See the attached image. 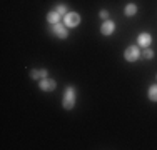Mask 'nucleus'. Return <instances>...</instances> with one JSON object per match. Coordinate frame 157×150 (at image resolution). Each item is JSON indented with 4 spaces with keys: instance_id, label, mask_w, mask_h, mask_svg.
Here are the masks:
<instances>
[{
    "instance_id": "14",
    "label": "nucleus",
    "mask_w": 157,
    "mask_h": 150,
    "mask_svg": "<svg viewBox=\"0 0 157 150\" xmlns=\"http://www.w3.org/2000/svg\"><path fill=\"white\" fill-rule=\"evenodd\" d=\"M99 17L102 18V20H109V10H105V9H102L99 12Z\"/></svg>"
},
{
    "instance_id": "2",
    "label": "nucleus",
    "mask_w": 157,
    "mask_h": 150,
    "mask_svg": "<svg viewBox=\"0 0 157 150\" xmlns=\"http://www.w3.org/2000/svg\"><path fill=\"white\" fill-rule=\"evenodd\" d=\"M140 55H142V52H140V47L139 45H129V47L124 50V58L127 60V62H137V60L140 58Z\"/></svg>"
},
{
    "instance_id": "1",
    "label": "nucleus",
    "mask_w": 157,
    "mask_h": 150,
    "mask_svg": "<svg viewBox=\"0 0 157 150\" xmlns=\"http://www.w3.org/2000/svg\"><path fill=\"white\" fill-rule=\"evenodd\" d=\"M75 100H77V90L74 85H67L63 90V97H62V107L65 110H72L75 107Z\"/></svg>"
},
{
    "instance_id": "4",
    "label": "nucleus",
    "mask_w": 157,
    "mask_h": 150,
    "mask_svg": "<svg viewBox=\"0 0 157 150\" xmlns=\"http://www.w3.org/2000/svg\"><path fill=\"white\" fill-rule=\"evenodd\" d=\"M80 13H77V12H69L63 17V24H65V27H69V28H75L80 25Z\"/></svg>"
},
{
    "instance_id": "13",
    "label": "nucleus",
    "mask_w": 157,
    "mask_h": 150,
    "mask_svg": "<svg viewBox=\"0 0 157 150\" xmlns=\"http://www.w3.org/2000/svg\"><path fill=\"white\" fill-rule=\"evenodd\" d=\"M142 55H144V58H147V60H152V58H154V52H152L149 47H147V48H144Z\"/></svg>"
},
{
    "instance_id": "9",
    "label": "nucleus",
    "mask_w": 157,
    "mask_h": 150,
    "mask_svg": "<svg viewBox=\"0 0 157 150\" xmlns=\"http://www.w3.org/2000/svg\"><path fill=\"white\" fill-rule=\"evenodd\" d=\"M47 22H48V25H55V24H60L62 22V15H59L57 12H55V10H50V12L47 13Z\"/></svg>"
},
{
    "instance_id": "6",
    "label": "nucleus",
    "mask_w": 157,
    "mask_h": 150,
    "mask_svg": "<svg viewBox=\"0 0 157 150\" xmlns=\"http://www.w3.org/2000/svg\"><path fill=\"white\" fill-rule=\"evenodd\" d=\"M115 32V22L114 20H104L102 25H100V33H102L104 37H110L112 33Z\"/></svg>"
},
{
    "instance_id": "5",
    "label": "nucleus",
    "mask_w": 157,
    "mask_h": 150,
    "mask_svg": "<svg viewBox=\"0 0 157 150\" xmlns=\"http://www.w3.org/2000/svg\"><path fill=\"white\" fill-rule=\"evenodd\" d=\"M39 88L42 90V92H54V90L57 88V82L50 77L42 78V80H39Z\"/></svg>"
},
{
    "instance_id": "7",
    "label": "nucleus",
    "mask_w": 157,
    "mask_h": 150,
    "mask_svg": "<svg viewBox=\"0 0 157 150\" xmlns=\"http://www.w3.org/2000/svg\"><path fill=\"white\" fill-rule=\"evenodd\" d=\"M151 43H152V35L149 32H142V33L137 35V45H139L140 48L151 47Z\"/></svg>"
},
{
    "instance_id": "3",
    "label": "nucleus",
    "mask_w": 157,
    "mask_h": 150,
    "mask_svg": "<svg viewBox=\"0 0 157 150\" xmlns=\"http://www.w3.org/2000/svg\"><path fill=\"white\" fill-rule=\"evenodd\" d=\"M50 33L60 40H65L69 37V27H65V24H62V22L60 24H55V25H50Z\"/></svg>"
},
{
    "instance_id": "12",
    "label": "nucleus",
    "mask_w": 157,
    "mask_h": 150,
    "mask_svg": "<svg viewBox=\"0 0 157 150\" xmlns=\"http://www.w3.org/2000/svg\"><path fill=\"white\" fill-rule=\"evenodd\" d=\"M54 10H55V12H57L59 15H62V17H65V15L69 13V9H67V5H65V3H57Z\"/></svg>"
},
{
    "instance_id": "11",
    "label": "nucleus",
    "mask_w": 157,
    "mask_h": 150,
    "mask_svg": "<svg viewBox=\"0 0 157 150\" xmlns=\"http://www.w3.org/2000/svg\"><path fill=\"white\" fill-rule=\"evenodd\" d=\"M147 97L151 102H157V84H152L147 90Z\"/></svg>"
},
{
    "instance_id": "15",
    "label": "nucleus",
    "mask_w": 157,
    "mask_h": 150,
    "mask_svg": "<svg viewBox=\"0 0 157 150\" xmlns=\"http://www.w3.org/2000/svg\"><path fill=\"white\" fill-rule=\"evenodd\" d=\"M155 80H157V75H155Z\"/></svg>"
},
{
    "instance_id": "8",
    "label": "nucleus",
    "mask_w": 157,
    "mask_h": 150,
    "mask_svg": "<svg viewBox=\"0 0 157 150\" xmlns=\"http://www.w3.org/2000/svg\"><path fill=\"white\" fill-rule=\"evenodd\" d=\"M30 77L33 80H42V78L48 77V70L47 69H33V70H30Z\"/></svg>"
},
{
    "instance_id": "10",
    "label": "nucleus",
    "mask_w": 157,
    "mask_h": 150,
    "mask_svg": "<svg viewBox=\"0 0 157 150\" xmlns=\"http://www.w3.org/2000/svg\"><path fill=\"white\" fill-rule=\"evenodd\" d=\"M137 13V5L136 3H127L125 9H124V15L125 17H134Z\"/></svg>"
}]
</instances>
